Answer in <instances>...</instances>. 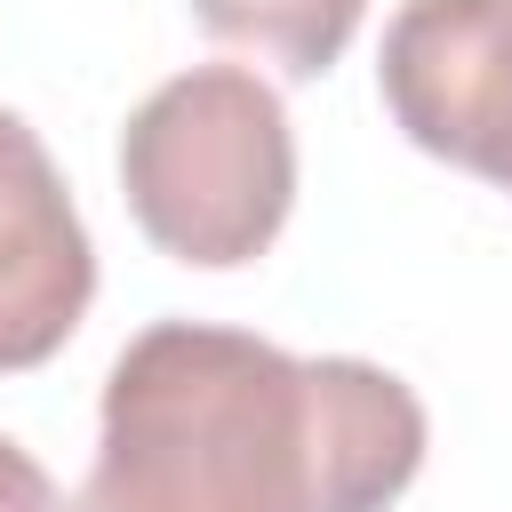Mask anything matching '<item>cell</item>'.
<instances>
[{
    "mask_svg": "<svg viewBox=\"0 0 512 512\" xmlns=\"http://www.w3.org/2000/svg\"><path fill=\"white\" fill-rule=\"evenodd\" d=\"M192 16L208 40L248 48L280 80H320L352 48L368 0H192Z\"/></svg>",
    "mask_w": 512,
    "mask_h": 512,
    "instance_id": "5b68a950",
    "label": "cell"
},
{
    "mask_svg": "<svg viewBox=\"0 0 512 512\" xmlns=\"http://www.w3.org/2000/svg\"><path fill=\"white\" fill-rule=\"evenodd\" d=\"M0 512H64L56 480H48L40 456L16 448V440H0Z\"/></svg>",
    "mask_w": 512,
    "mask_h": 512,
    "instance_id": "8992f818",
    "label": "cell"
},
{
    "mask_svg": "<svg viewBox=\"0 0 512 512\" xmlns=\"http://www.w3.org/2000/svg\"><path fill=\"white\" fill-rule=\"evenodd\" d=\"M424 400L352 352L152 320L104 376L72 512H384L424 472Z\"/></svg>",
    "mask_w": 512,
    "mask_h": 512,
    "instance_id": "6da1fadb",
    "label": "cell"
},
{
    "mask_svg": "<svg viewBox=\"0 0 512 512\" xmlns=\"http://www.w3.org/2000/svg\"><path fill=\"white\" fill-rule=\"evenodd\" d=\"M120 192L160 256L192 272L256 264L296 208L288 104L248 64H192L160 80L120 128Z\"/></svg>",
    "mask_w": 512,
    "mask_h": 512,
    "instance_id": "7a4b0ae2",
    "label": "cell"
},
{
    "mask_svg": "<svg viewBox=\"0 0 512 512\" xmlns=\"http://www.w3.org/2000/svg\"><path fill=\"white\" fill-rule=\"evenodd\" d=\"M96 296L88 224L24 112L0 104V376L40 368L72 344Z\"/></svg>",
    "mask_w": 512,
    "mask_h": 512,
    "instance_id": "277c9868",
    "label": "cell"
},
{
    "mask_svg": "<svg viewBox=\"0 0 512 512\" xmlns=\"http://www.w3.org/2000/svg\"><path fill=\"white\" fill-rule=\"evenodd\" d=\"M376 96L416 152L512 192V0H400Z\"/></svg>",
    "mask_w": 512,
    "mask_h": 512,
    "instance_id": "3957f363",
    "label": "cell"
}]
</instances>
